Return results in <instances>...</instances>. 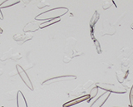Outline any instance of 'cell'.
<instances>
[{
    "instance_id": "cell-24",
    "label": "cell",
    "mask_w": 133,
    "mask_h": 107,
    "mask_svg": "<svg viewBox=\"0 0 133 107\" xmlns=\"http://www.w3.org/2000/svg\"><path fill=\"white\" fill-rule=\"evenodd\" d=\"M17 74H18V72H17V70H14L12 72H11L9 74H8V76L9 77H12V76H16Z\"/></svg>"
},
{
    "instance_id": "cell-23",
    "label": "cell",
    "mask_w": 133,
    "mask_h": 107,
    "mask_svg": "<svg viewBox=\"0 0 133 107\" xmlns=\"http://www.w3.org/2000/svg\"><path fill=\"white\" fill-rule=\"evenodd\" d=\"M71 60H72V58H71V57H68V56H65L63 57V62L64 63H68Z\"/></svg>"
},
{
    "instance_id": "cell-16",
    "label": "cell",
    "mask_w": 133,
    "mask_h": 107,
    "mask_svg": "<svg viewBox=\"0 0 133 107\" xmlns=\"http://www.w3.org/2000/svg\"><path fill=\"white\" fill-rule=\"evenodd\" d=\"M112 2H113L112 0H107V1H106V2L102 4V9H103L104 10L108 9H109V8L111 6Z\"/></svg>"
},
{
    "instance_id": "cell-18",
    "label": "cell",
    "mask_w": 133,
    "mask_h": 107,
    "mask_svg": "<svg viewBox=\"0 0 133 107\" xmlns=\"http://www.w3.org/2000/svg\"><path fill=\"white\" fill-rule=\"evenodd\" d=\"M83 92V89L81 87H77V89H75L74 90H72L71 92V96H77V95H79Z\"/></svg>"
},
{
    "instance_id": "cell-1",
    "label": "cell",
    "mask_w": 133,
    "mask_h": 107,
    "mask_svg": "<svg viewBox=\"0 0 133 107\" xmlns=\"http://www.w3.org/2000/svg\"><path fill=\"white\" fill-rule=\"evenodd\" d=\"M68 12V9L65 7H59L55 9H49L48 11L42 13L35 17L36 21H47V20H52L56 18H60V17L65 15Z\"/></svg>"
},
{
    "instance_id": "cell-22",
    "label": "cell",
    "mask_w": 133,
    "mask_h": 107,
    "mask_svg": "<svg viewBox=\"0 0 133 107\" xmlns=\"http://www.w3.org/2000/svg\"><path fill=\"white\" fill-rule=\"evenodd\" d=\"M91 85H92V81H88L84 85H83V89H87Z\"/></svg>"
},
{
    "instance_id": "cell-17",
    "label": "cell",
    "mask_w": 133,
    "mask_h": 107,
    "mask_svg": "<svg viewBox=\"0 0 133 107\" xmlns=\"http://www.w3.org/2000/svg\"><path fill=\"white\" fill-rule=\"evenodd\" d=\"M49 6H50L49 3H48L47 1H42L39 3H37V8H38L39 9H42L45 7H49Z\"/></svg>"
},
{
    "instance_id": "cell-7",
    "label": "cell",
    "mask_w": 133,
    "mask_h": 107,
    "mask_svg": "<svg viewBox=\"0 0 133 107\" xmlns=\"http://www.w3.org/2000/svg\"><path fill=\"white\" fill-rule=\"evenodd\" d=\"M17 106L18 107H28L26 99H25L23 92L18 90L17 93Z\"/></svg>"
},
{
    "instance_id": "cell-8",
    "label": "cell",
    "mask_w": 133,
    "mask_h": 107,
    "mask_svg": "<svg viewBox=\"0 0 133 107\" xmlns=\"http://www.w3.org/2000/svg\"><path fill=\"white\" fill-rule=\"evenodd\" d=\"M40 28L39 25L37 23L31 22L27 23L25 27H23V32H36Z\"/></svg>"
},
{
    "instance_id": "cell-14",
    "label": "cell",
    "mask_w": 133,
    "mask_h": 107,
    "mask_svg": "<svg viewBox=\"0 0 133 107\" xmlns=\"http://www.w3.org/2000/svg\"><path fill=\"white\" fill-rule=\"evenodd\" d=\"M5 98L9 101H14L15 99L17 100V94L14 90H11V91H8V92L5 93Z\"/></svg>"
},
{
    "instance_id": "cell-21",
    "label": "cell",
    "mask_w": 133,
    "mask_h": 107,
    "mask_svg": "<svg viewBox=\"0 0 133 107\" xmlns=\"http://www.w3.org/2000/svg\"><path fill=\"white\" fill-rule=\"evenodd\" d=\"M129 99H130V105L131 107H133V85L131 86V91H130V96H129Z\"/></svg>"
},
{
    "instance_id": "cell-4",
    "label": "cell",
    "mask_w": 133,
    "mask_h": 107,
    "mask_svg": "<svg viewBox=\"0 0 133 107\" xmlns=\"http://www.w3.org/2000/svg\"><path fill=\"white\" fill-rule=\"evenodd\" d=\"M77 78L76 76H57V77H52L50 78L48 80H46L45 81H43L42 85H51L53 83H57V82H61V81H72V80H75Z\"/></svg>"
},
{
    "instance_id": "cell-3",
    "label": "cell",
    "mask_w": 133,
    "mask_h": 107,
    "mask_svg": "<svg viewBox=\"0 0 133 107\" xmlns=\"http://www.w3.org/2000/svg\"><path fill=\"white\" fill-rule=\"evenodd\" d=\"M97 86L98 88L100 87L101 89L105 90L110 93H119V94L126 93V90L122 89V87H121V86H116L114 84H107V83L98 84Z\"/></svg>"
},
{
    "instance_id": "cell-15",
    "label": "cell",
    "mask_w": 133,
    "mask_h": 107,
    "mask_svg": "<svg viewBox=\"0 0 133 107\" xmlns=\"http://www.w3.org/2000/svg\"><path fill=\"white\" fill-rule=\"evenodd\" d=\"M97 92H98V86L97 85V86H95V87H93L92 89L91 90V92H90V95H89L90 100H91V99L94 98L96 96H97ZM90 100H89V101H90Z\"/></svg>"
},
{
    "instance_id": "cell-9",
    "label": "cell",
    "mask_w": 133,
    "mask_h": 107,
    "mask_svg": "<svg viewBox=\"0 0 133 107\" xmlns=\"http://www.w3.org/2000/svg\"><path fill=\"white\" fill-rule=\"evenodd\" d=\"M90 100V96L89 95H87V96H82V97H78L77 99H75L73 101H71L69 102H66V104L63 105V107H68V106H71V105H74L76 104H78V103H80L83 101H88Z\"/></svg>"
},
{
    "instance_id": "cell-13",
    "label": "cell",
    "mask_w": 133,
    "mask_h": 107,
    "mask_svg": "<svg viewBox=\"0 0 133 107\" xmlns=\"http://www.w3.org/2000/svg\"><path fill=\"white\" fill-rule=\"evenodd\" d=\"M60 22V18H56V19H52V20H48V21H45L44 23H43L42 24H40L39 27L40 28H44V27H47L48 26H51L52 24Z\"/></svg>"
},
{
    "instance_id": "cell-29",
    "label": "cell",
    "mask_w": 133,
    "mask_h": 107,
    "mask_svg": "<svg viewBox=\"0 0 133 107\" xmlns=\"http://www.w3.org/2000/svg\"><path fill=\"white\" fill-rule=\"evenodd\" d=\"M131 28H132V29H133V24H132V25H131Z\"/></svg>"
},
{
    "instance_id": "cell-20",
    "label": "cell",
    "mask_w": 133,
    "mask_h": 107,
    "mask_svg": "<svg viewBox=\"0 0 133 107\" xmlns=\"http://www.w3.org/2000/svg\"><path fill=\"white\" fill-rule=\"evenodd\" d=\"M21 58H22V55H21L19 52H18V53H14V54H12V57H11V59L14 60V61H18Z\"/></svg>"
},
{
    "instance_id": "cell-26",
    "label": "cell",
    "mask_w": 133,
    "mask_h": 107,
    "mask_svg": "<svg viewBox=\"0 0 133 107\" xmlns=\"http://www.w3.org/2000/svg\"><path fill=\"white\" fill-rule=\"evenodd\" d=\"M0 19H3V13H2V12H1V9H0Z\"/></svg>"
},
{
    "instance_id": "cell-27",
    "label": "cell",
    "mask_w": 133,
    "mask_h": 107,
    "mask_svg": "<svg viewBox=\"0 0 133 107\" xmlns=\"http://www.w3.org/2000/svg\"><path fill=\"white\" fill-rule=\"evenodd\" d=\"M3 73V70L2 68H0V76H2Z\"/></svg>"
},
{
    "instance_id": "cell-10",
    "label": "cell",
    "mask_w": 133,
    "mask_h": 107,
    "mask_svg": "<svg viewBox=\"0 0 133 107\" xmlns=\"http://www.w3.org/2000/svg\"><path fill=\"white\" fill-rule=\"evenodd\" d=\"M99 17H100V15L98 13V12L97 11H95V13L92 16V18H91V21H90V27H91V38H92L93 40L96 39L94 38V36H93V28H94V26H95V24L97 23V22L98 21V19H99Z\"/></svg>"
},
{
    "instance_id": "cell-2",
    "label": "cell",
    "mask_w": 133,
    "mask_h": 107,
    "mask_svg": "<svg viewBox=\"0 0 133 107\" xmlns=\"http://www.w3.org/2000/svg\"><path fill=\"white\" fill-rule=\"evenodd\" d=\"M16 70H17V72H18V74L19 75L20 78L23 81V83L26 85L31 90H33V89H34V88H33V85L32 84V81L30 80V78H29L28 75L27 74V72H25V70L23 67H21L19 65H17L16 66Z\"/></svg>"
},
{
    "instance_id": "cell-5",
    "label": "cell",
    "mask_w": 133,
    "mask_h": 107,
    "mask_svg": "<svg viewBox=\"0 0 133 107\" xmlns=\"http://www.w3.org/2000/svg\"><path fill=\"white\" fill-rule=\"evenodd\" d=\"M110 95H111V93L108 91L102 94L97 99H96L95 101L91 105L90 107H102L104 103L107 101V99L109 98Z\"/></svg>"
},
{
    "instance_id": "cell-19",
    "label": "cell",
    "mask_w": 133,
    "mask_h": 107,
    "mask_svg": "<svg viewBox=\"0 0 133 107\" xmlns=\"http://www.w3.org/2000/svg\"><path fill=\"white\" fill-rule=\"evenodd\" d=\"M116 76H117V80L119 82H122V81H124L125 79L124 73H122V72H116Z\"/></svg>"
},
{
    "instance_id": "cell-11",
    "label": "cell",
    "mask_w": 133,
    "mask_h": 107,
    "mask_svg": "<svg viewBox=\"0 0 133 107\" xmlns=\"http://www.w3.org/2000/svg\"><path fill=\"white\" fill-rule=\"evenodd\" d=\"M19 3H20V0H5L3 3H2L1 4H0V9L10 8L15 4H18Z\"/></svg>"
},
{
    "instance_id": "cell-12",
    "label": "cell",
    "mask_w": 133,
    "mask_h": 107,
    "mask_svg": "<svg viewBox=\"0 0 133 107\" xmlns=\"http://www.w3.org/2000/svg\"><path fill=\"white\" fill-rule=\"evenodd\" d=\"M12 54H14V50H12V48H10L8 51H7V52H5L3 53V56L0 57V61H7L8 59H11Z\"/></svg>"
},
{
    "instance_id": "cell-6",
    "label": "cell",
    "mask_w": 133,
    "mask_h": 107,
    "mask_svg": "<svg viewBox=\"0 0 133 107\" xmlns=\"http://www.w3.org/2000/svg\"><path fill=\"white\" fill-rule=\"evenodd\" d=\"M32 37H33L32 34L28 32L27 34H16L14 36V39L16 42H18L19 44H23L25 42H27V41L31 40L32 38Z\"/></svg>"
},
{
    "instance_id": "cell-25",
    "label": "cell",
    "mask_w": 133,
    "mask_h": 107,
    "mask_svg": "<svg viewBox=\"0 0 133 107\" xmlns=\"http://www.w3.org/2000/svg\"><path fill=\"white\" fill-rule=\"evenodd\" d=\"M31 1H32V0H22V2H23V3H24V4H25V5L28 4V3H30Z\"/></svg>"
},
{
    "instance_id": "cell-28",
    "label": "cell",
    "mask_w": 133,
    "mask_h": 107,
    "mask_svg": "<svg viewBox=\"0 0 133 107\" xmlns=\"http://www.w3.org/2000/svg\"><path fill=\"white\" fill-rule=\"evenodd\" d=\"M0 33H3V29H1V28H0Z\"/></svg>"
}]
</instances>
